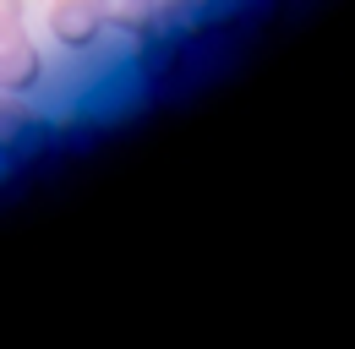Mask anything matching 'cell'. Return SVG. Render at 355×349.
<instances>
[{
  "label": "cell",
  "mask_w": 355,
  "mask_h": 349,
  "mask_svg": "<svg viewBox=\"0 0 355 349\" xmlns=\"http://www.w3.org/2000/svg\"><path fill=\"white\" fill-rule=\"evenodd\" d=\"M49 142V120L28 104V93H0V164L33 159Z\"/></svg>",
  "instance_id": "cell-1"
},
{
  "label": "cell",
  "mask_w": 355,
  "mask_h": 349,
  "mask_svg": "<svg viewBox=\"0 0 355 349\" xmlns=\"http://www.w3.org/2000/svg\"><path fill=\"white\" fill-rule=\"evenodd\" d=\"M44 82V55L22 22H0V93H33Z\"/></svg>",
  "instance_id": "cell-2"
},
{
  "label": "cell",
  "mask_w": 355,
  "mask_h": 349,
  "mask_svg": "<svg viewBox=\"0 0 355 349\" xmlns=\"http://www.w3.org/2000/svg\"><path fill=\"white\" fill-rule=\"evenodd\" d=\"M49 33L66 44V49H93V44L104 39V17H98V6L93 0H55L49 6Z\"/></svg>",
  "instance_id": "cell-3"
},
{
  "label": "cell",
  "mask_w": 355,
  "mask_h": 349,
  "mask_svg": "<svg viewBox=\"0 0 355 349\" xmlns=\"http://www.w3.org/2000/svg\"><path fill=\"white\" fill-rule=\"evenodd\" d=\"M224 6H230V0H159V22H164V28H175L180 39H191V33L219 28Z\"/></svg>",
  "instance_id": "cell-4"
},
{
  "label": "cell",
  "mask_w": 355,
  "mask_h": 349,
  "mask_svg": "<svg viewBox=\"0 0 355 349\" xmlns=\"http://www.w3.org/2000/svg\"><path fill=\"white\" fill-rule=\"evenodd\" d=\"M93 6H98L104 28H121V33H132V39H142V33L159 22V0H93Z\"/></svg>",
  "instance_id": "cell-5"
},
{
  "label": "cell",
  "mask_w": 355,
  "mask_h": 349,
  "mask_svg": "<svg viewBox=\"0 0 355 349\" xmlns=\"http://www.w3.org/2000/svg\"><path fill=\"white\" fill-rule=\"evenodd\" d=\"M22 11H28V0H0V22H22Z\"/></svg>",
  "instance_id": "cell-6"
}]
</instances>
